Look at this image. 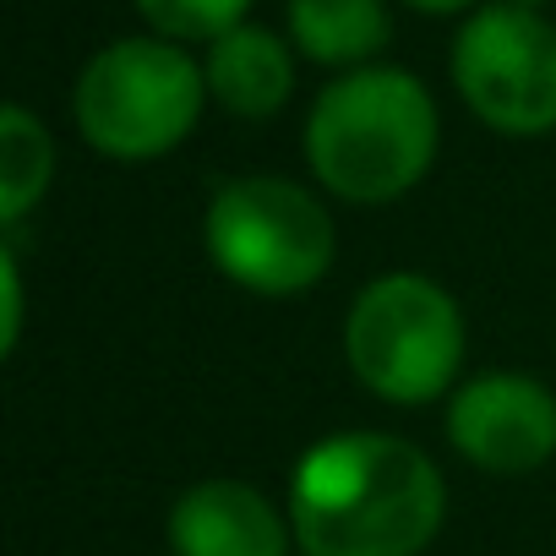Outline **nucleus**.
I'll use <instances>...</instances> for the list:
<instances>
[{
	"label": "nucleus",
	"mask_w": 556,
	"mask_h": 556,
	"mask_svg": "<svg viewBox=\"0 0 556 556\" xmlns=\"http://www.w3.org/2000/svg\"><path fill=\"white\" fill-rule=\"evenodd\" d=\"M290 529L301 556H426L447 523V480L393 431H333L295 458Z\"/></svg>",
	"instance_id": "nucleus-1"
},
{
	"label": "nucleus",
	"mask_w": 556,
	"mask_h": 556,
	"mask_svg": "<svg viewBox=\"0 0 556 556\" xmlns=\"http://www.w3.org/2000/svg\"><path fill=\"white\" fill-rule=\"evenodd\" d=\"M301 148L328 197L350 207H388L437 169L442 115L415 72L366 66L333 77L312 99Z\"/></svg>",
	"instance_id": "nucleus-2"
},
{
	"label": "nucleus",
	"mask_w": 556,
	"mask_h": 556,
	"mask_svg": "<svg viewBox=\"0 0 556 556\" xmlns=\"http://www.w3.org/2000/svg\"><path fill=\"white\" fill-rule=\"evenodd\" d=\"M202 251L235 290L295 301L333 273L339 224L328 202L290 175H229L207 197Z\"/></svg>",
	"instance_id": "nucleus-3"
},
{
	"label": "nucleus",
	"mask_w": 556,
	"mask_h": 556,
	"mask_svg": "<svg viewBox=\"0 0 556 556\" xmlns=\"http://www.w3.org/2000/svg\"><path fill=\"white\" fill-rule=\"evenodd\" d=\"M464 350L469 333L453 290L409 267L377 273L344 312V366L371 399L393 409L453 399L464 382Z\"/></svg>",
	"instance_id": "nucleus-4"
},
{
	"label": "nucleus",
	"mask_w": 556,
	"mask_h": 556,
	"mask_svg": "<svg viewBox=\"0 0 556 556\" xmlns=\"http://www.w3.org/2000/svg\"><path fill=\"white\" fill-rule=\"evenodd\" d=\"M207 110L202 61L159 34L115 39L72 83L77 137L115 164H153L175 153Z\"/></svg>",
	"instance_id": "nucleus-5"
},
{
	"label": "nucleus",
	"mask_w": 556,
	"mask_h": 556,
	"mask_svg": "<svg viewBox=\"0 0 556 556\" xmlns=\"http://www.w3.org/2000/svg\"><path fill=\"white\" fill-rule=\"evenodd\" d=\"M447 72L464 110L496 137L556 131V23L551 17L513 7V0H485L458 23Z\"/></svg>",
	"instance_id": "nucleus-6"
},
{
	"label": "nucleus",
	"mask_w": 556,
	"mask_h": 556,
	"mask_svg": "<svg viewBox=\"0 0 556 556\" xmlns=\"http://www.w3.org/2000/svg\"><path fill=\"white\" fill-rule=\"evenodd\" d=\"M447 442L480 475H534L556 458V393L529 371L464 377L447 399Z\"/></svg>",
	"instance_id": "nucleus-7"
},
{
	"label": "nucleus",
	"mask_w": 556,
	"mask_h": 556,
	"mask_svg": "<svg viewBox=\"0 0 556 556\" xmlns=\"http://www.w3.org/2000/svg\"><path fill=\"white\" fill-rule=\"evenodd\" d=\"M164 540L175 556H290L295 529L262 485L240 475H207L169 502Z\"/></svg>",
	"instance_id": "nucleus-8"
},
{
	"label": "nucleus",
	"mask_w": 556,
	"mask_h": 556,
	"mask_svg": "<svg viewBox=\"0 0 556 556\" xmlns=\"http://www.w3.org/2000/svg\"><path fill=\"white\" fill-rule=\"evenodd\" d=\"M295 45L262 23H240L202 50L207 99L235 121H273L295 99Z\"/></svg>",
	"instance_id": "nucleus-9"
},
{
	"label": "nucleus",
	"mask_w": 556,
	"mask_h": 556,
	"mask_svg": "<svg viewBox=\"0 0 556 556\" xmlns=\"http://www.w3.org/2000/svg\"><path fill=\"white\" fill-rule=\"evenodd\" d=\"M285 28L295 55L328 72H366L382 66L377 55L393 45V17L388 0H290Z\"/></svg>",
	"instance_id": "nucleus-10"
},
{
	"label": "nucleus",
	"mask_w": 556,
	"mask_h": 556,
	"mask_svg": "<svg viewBox=\"0 0 556 556\" xmlns=\"http://www.w3.org/2000/svg\"><path fill=\"white\" fill-rule=\"evenodd\" d=\"M55 180V137L28 104L0 110V224H23Z\"/></svg>",
	"instance_id": "nucleus-11"
},
{
	"label": "nucleus",
	"mask_w": 556,
	"mask_h": 556,
	"mask_svg": "<svg viewBox=\"0 0 556 556\" xmlns=\"http://www.w3.org/2000/svg\"><path fill=\"white\" fill-rule=\"evenodd\" d=\"M142 23L175 45H213L251 17V0H131Z\"/></svg>",
	"instance_id": "nucleus-12"
},
{
	"label": "nucleus",
	"mask_w": 556,
	"mask_h": 556,
	"mask_svg": "<svg viewBox=\"0 0 556 556\" xmlns=\"http://www.w3.org/2000/svg\"><path fill=\"white\" fill-rule=\"evenodd\" d=\"M23 267H17V251H0V355H12L23 344Z\"/></svg>",
	"instance_id": "nucleus-13"
},
{
	"label": "nucleus",
	"mask_w": 556,
	"mask_h": 556,
	"mask_svg": "<svg viewBox=\"0 0 556 556\" xmlns=\"http://www.w3.org/2000/svg\"><path fill=\"white\" fill-rule=\"evenodd\" d=\"M404 7H415V12H426V17H458V12L485 7V0H404Z\"/></svg>",
	"instance_id": "nucleus-14"
},
{
	"label": "nucleus",
	"mask_w": 556,
	"mask_h": 556,
	"mask_svg": "<svg viewBox=\"0 0 556 556\" xmlns=\"http://www.w3.org/2000/svg\"><path fill=\"white\" fill-rule=\"evenodd\" d=\"M513 7H529V12H540V7H545V0H513Z\"/></svg>",
	"instance_id": "nucleus-15"
}]
</instances>
